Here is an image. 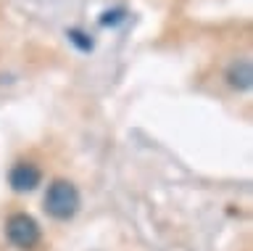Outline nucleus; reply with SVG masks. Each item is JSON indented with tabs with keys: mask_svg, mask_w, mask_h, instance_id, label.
<instances>
[{
	"mask_svg": "<svg viewBox=\"0 0 253 251\" xmlns=\"http://www.w3.org/2000/svg\"><path fill=\"white\" fill-rule=\"evenodd\" d=\"M82 206V196H79L77 185L69 183V180H53L50 188L45 193V211L53 219H61L66 222L79 211Z\"/></svg>",
	"mask_w": 253,
	"mask_h": 251,
	"instance_id": "obj_1",
	"label": "nucleus"
},
{
	"mask_svg": "<svg viewBox=\"0 0 253 251\" xmlns=\"http://www.w3.org/2000/svg\"><path fill=\"white\" fill-rule=\"evenodd\" d=\"M122 19H124V11H106L100 19V24L108 27V24H116V21H122Z\"/></svg>",
	"mask_w": 253,
	"mask_h": 251,
	"instance_id": "obj_6",
	"label": "nucleus"
},
{
	"mask_svg": "<svg viewBox=\"0 0 253 251\" xmlns=\"http://www.w3.org/2000/svg\"><path fill=\"white\" fill-rule=\"evenodd\" d=\"M66 35H69V40L74 43L79 50H92V40H90V37H87L84 32H79V29H69Z\"/></svg>",
	"mask_w": 253,
	"mask_h": 251,
	"instance_id": "obj_5",
	"label": "nucleus"
},
{
	"mask_svg": "<svg viewBox=\"0 0 253 251\" xmlns=\"http://www.w3.org/2000/svg\"><path fill=\"white\" fill-rule=\"evenodd\" d=\"M227 82L229 88L235 90H251L253 85V69H251V61H235L232 66L227 69Z\"/></svg>",
	"mask_w": 253,
	"mask_h": 251,
	"instance_id": "obj_4",
	"label": "nucleus"
},
{
	"mask_svg": "<svg viewBox=\"0 0 253 251\" xmlns=\"http://www.w3.org/2000/svg\"><path fill=\"white\" fill-rule=\"evenodd\" d=\"M40 183H42V172L32 161H16L8 172V185L16 193H32Z\"/></svg>",
	"mask_w": 253,
	"mask_h": 251,
	"instance_id": "obj_3",
	"label": "nucleus"
},
{
	"mask_svg": "<svg viewBox=\"0 0 253 251\" xmlns=\"http://www.w3.org/2000/svg\"><path fill=\"white\" fill-rule=\"evenodd\" d=\"M5 235L16 249L29 251L40 243V225H37L35 217L27 214V211H16V214H11L5 222Z\"/></svg>",
	"mask_w": 253,
	"mask_h": 251,
	"instance_id": "obj_2",
	"label": "nucleus"
}]
</instances>
